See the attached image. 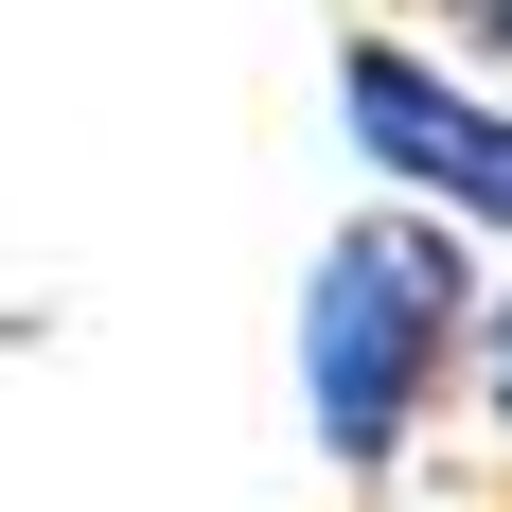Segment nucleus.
Segmentation results:
<instances>
[{
  "instance_id": "1",
  "label": "nucleus",
  "mask_w": 512,
  "mask_h": 512,
  "mask_svg": "<svg viewBox=\"0 0 512 512\" xmlns=\"http://www.w3.org/2000/svg\"><path fill=\"white\" fill-rule=\"evenodd\" d=\"M460 318H477L460 230H424V212L318 230V265H301V407H318V460H354V477L407 460L424 389L460 371Z\"/></svg>"
},
{
  "instance_id": "2",
  "label": "nucleus",
  "mask_w": 512,
  "mask_h": 512,
  "mask_svg": "<svg viewBox=\"0 0 512 512\" xmlns=\"http://www.w3.org/2000/svg\"><path fill=\"white\" fill-rule=\"evenodd\" d=\"M336 106H354V159H371V177H407L424 212H477V230H512V106H477L460 71H424L407 36H354Z\"/></svg>"
},
{
  "instance_id": "3",
  "label": "nucleus",
  "mask_w": 512,
  "mask_h": 512,
  "mask_svg": "<svg viewBox=\"0 0 512 512\" xmlns=\"http://www.w3.org/2000/svg\"><path fill=\"white\" fill-rule=\"evenodd\" d=\"M424 18H442L460 53H495V71H512V0H424Z\"/></svg>"
},
{
  "instance_id": "4",
  "label": "nucleus",
  "mask_w": 512,
  "mask_h": 512,
  "mask_svg": "<svg viewBox=\"0 0 512 512\" xmlns=\"http://www.w3.org/2000/svg\"><path fill=\"white\" fill-rule=\"evenodd\" d=\"M477 389H495V407H512V301L477 318Z\"/></svg>"
}]
</instances>
